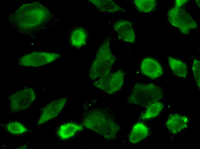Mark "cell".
Returning a JSON list of instances; mask_svg holds the SVG:
<instances>
[{"label": "cell", "mask_w": 200, "mask_h": 149, "mask_svg": "<svg viewBox=\"0 0 200 149\" xmlns=\"http://www.w3.org/2000/svg\"><path fill=\"white\" fill-rule=\"evenodd\" d=\"M36 94L32 88H26L9 97L10 109L13 113L28 109L36 98Z\"/></svg>", "instance_id": "8992f818"}, {"label": "cell", "mask_w": 200, "mask_h": 149, "mask_svg": "<svg viewBox=\"0 0 200 149\" xmlns=\"http://www.w3.org/2000/svg\"><path fill=\"white\" fill-rule=\"evenodd\" d=\"M189 121V119L186 116L175 113L169 116L165 125L170 133L175 134L187 128Z\"/></svg>", "instance_id": "8fae6325"}, {"label": "cell", "mask_w": 200, "mask_h": 149, "mask_svg": "<svg viewBox=\"0 0 200 149\" xmlns=\"http://www.w3.org/2000/svg\"><path fill=\"white\" fill-rule=\"evenodd\" d=\"M196 4L200 8V0H196Z\"/></svg>", "instance_id": "44dd1931"}, {"label": "cell", "mask_w": 200, "mask_h": 149, "mask_svg": "<svg viewBox=\"0 0 200 149\" xmlns=\"http://www.w3.org/2000/svg\"><path fill=\"white\" fill-rule=\"evenodd\" d=\"M67 98L62 97L54 100L47 105L37 122V125H41L55 117L65 106Z\"/></svg>", "instance_id": "ba28073f"}, {"label": "cell", "mask_w": 200, "mask_h": 149, "mask_svg": "<svg viewBox=\"0 0 200 149\" xmlns=\"http://www.w3.org/2000/svg\"><path fill=\"white\" fill-rule=\"evenodd\" d=\"M125 76V72L120 69L115 72H109L99 78L93 83V85L106 93L112 94L121 89L124 83Z\"/></svg>", "instance_id": "5b68a950"}, {"label": "cell", "mask_w": 200, "mask_h": 149, "mask_svg": "<svg viewBox=\"0 0 200 149\" xmlns=\"http://www.w3.org/2000/svg\"><path fill=\"white\" fill-rule=\"evenodd\" d=\"M88 35L86 30L81 27H77L71 31L70 36L71 45L76 48H80L86 45Z\"/></svg>", "instance_id": "5bb4252c"}, {"label": "cell", "mask_w": 200, "mask_h": 149, "mask_svg": "<svg viewBox=\"0 0 200 149\" xmlns=\"http://www.w3.org/2000/svg\"><path fill=\"white\" fill-rule=\"evenodd\" d=\"M6 128L8 132L14 134H20L27 132L28 129L23 124L19 122L12 121L8 123Z\"/></svg>", "instance_id": "d6986e66"}, {"label": "cell", "mask_w": 200, "mask_h": 149, "mask_svg": "<svg viewBox=\"0 0 200 149\" xmlns=\"http://www.w3.org/2000/svg\"><path fill=\"white\" fill-rule=\"evenodd\" d=\"M168 62L170 68L175 74L184 79L186 77L188 69L185 62L171 56L168 57Z\"/></svg>", "instance_id": "2e32d148"}, {"label": "cell", "mask_w": 200, "mask_h": 149, "mask_svg": "<svg viewBox=\"0 0 200 149\" xmlns=\"http://www.w3.org/2000/svg\"><path fill=\"white\" fill-rule=\"evenodd\" d=\"M113 27L121 40L130 43L135 42V35L130 21L124 19H119L114 23Z\"/></svg>", "instance_id": "9c48e42d"}, {"label": "cell", "mask_w": 200, "mask_h": 149, "mask_svg": "<svg viewBox=\"0 0 200 149\" xmlns=\"http://www.w3.org/2000/svg\"><path fill=\"white\" fill-rule=\"evenodd\" d=\"M164 97L162 88L152 83H136L126 99L128 104L147 107Z\"/></svg>", "instance_id": "3957f363"}, {"label": "cell", "mask_w": 200, "mask_h": 149, "mask_svg": "<svg viewBox=\"0 0 200 149\" xmlns=\"http://www.w3.org/2000/svg\"><path fill=\"white\" fill-rule=\"evenodd\" d=\"M83 129L80 124L73 122L65 123L61 126L57 132V135L62 140L69 139Z\"/></svg>", "instance_id": "4fadbf2b"}, {"label": "cell", "mask_w": 200, "mask_h": 149, "mask_svg": "<svg viewBox=\"0 0 200 149\" xmlns=\"http://www.w3.org/2000/svg\"><path fill=\"white\" fill-rule=\"evenodd\" d=\"M141 68L143 74L152 79L159 77L163 73V69L159 62L151 58L144 59L141 63Z\"/></svg>", "instance_id": "30bf717a"}, {"label": "cell", "mask_w": 200, "mask_h": 149, "mask_svg": "<svg viewBox=\"0 0 200 149\" xmlns=\"http://www.w3.org/2000/svg\"><path fill=\"white\" fill-rule=\"evenodd\" d=\"M110 37L106 38L99 47L89 68L88 76L94 81L109 72L116 58L110 48Z\"/></svg>", "instance_id": "7a4b0ae2"}, {"label": "cell", "mask_w": 200, "mask_h": 149, "mask_svg": "<svg viewBox=\"0 0 200 149\" xmlns=\"http://www.w3.org/2000/svg\"><path fill=\"white\" fill-rule=\"evenodd\" d=\"M200 62L199 60L195 58L194 59L192 67L197 87L200 88Z\"/></svg>", "instance_id": "ffe728a7"}, {"label": "cell", "mask_w": 200, "mask_h": 149, "mask_svg": "<svg viewBox=\"0 0 200 149\" xmlns=\"http://www.w3.org/2000/svg\"><path fill=\"white\" fill-rule=\"evenodd\" d=\"M82 126L109 140H115L120 127L113 117L104 109L95 108L85 111Z\"/></svg>", "instance_id": "6da1fadb"}, {"label": "cell", "mask_w": 200, "mask_h": 149, "mask_svg": "<svg viewBox=\"0 0 200 149\" xmlns=\"http://www.w3.org/2000/svg\"><path fill=\"white\" fill-rule=\"evenodd\" d=\"M60 56L59 54L54 52H33L21 57L18 64L19 65L24 67H37L53 62Z\"/></svg>", "instance_id": "52a82bcc"}, {"label": "cell", "mask_w": 200, "mask_h": 149, "mask_svg": "<svg viewBox=\"0 0 200 149\" xmlns=\"http://www.w3.org/2000/svg\"><path fill=\"white\" fill-rule=\"evenodd\" d=\"M164 107V104L157 101L149 105L145 111L141 115L140 118L148 120L153 118L158 115Z\"/></svg>", "instance_id": "e0dca14e"}, {"label": "cell", "mask_w": 200, "mask_h": 149, "mask_svg": "<svg viewBox=\"0 0 200 149\" xmlns=\"http://www.w3.org/2000/svg\"><path fill=\"white\" fill-rule=\"evenodd\" d=\"M134 3L138 10L144 13H150L155 9L157 2L155 0H134Z\"/></svg>", "instance_id": "ac0fdd59"}, {"label": "cell", "mask_w": 200, "mask_h": 149, "mask_svg": "<svg viewBox=\"0 0 200 149\" xmlns=\"http://www.w3.org/2000/svg\"><path fill=\"white\" fill-rule=\"evenodd\" d=\"M149 132V129L144 124L137 123L133 126L130 132V142L133 144L139 142L147 137Z\"/></svg>", "instance_id": "9a60e30c"}, {"label": "cell", "mask_w": 200, "mask_h": 149, "mask_svg": "<svg viewBox=\"0 0 200 149\" xmlns=\"http://www.w3.org/2000/svg\"><path fill=\"white\" fill-rule=\"evenodd\" d=\"M100 11L113 13L117 12H126V10L111 0H88Z\"/></svg>", "instance_id": "7c38bea8"}, {"label": "cell", "mask_w": 200, "mask_h": 149, "mask_svg": "<svg viewBox=\"0 0 200 149\" xmlns=\"http://www.w3.org/2000/svg\"><path fill=\"white\" fill-rule=\"evenodd\" d=\"M187 0H176L174 5L168 11V20L173 26L184 35H188L190 31L197 28V23L186 11L183 6Z\"/></svg>", "instance_id": "277c9868"}]
</instances>
